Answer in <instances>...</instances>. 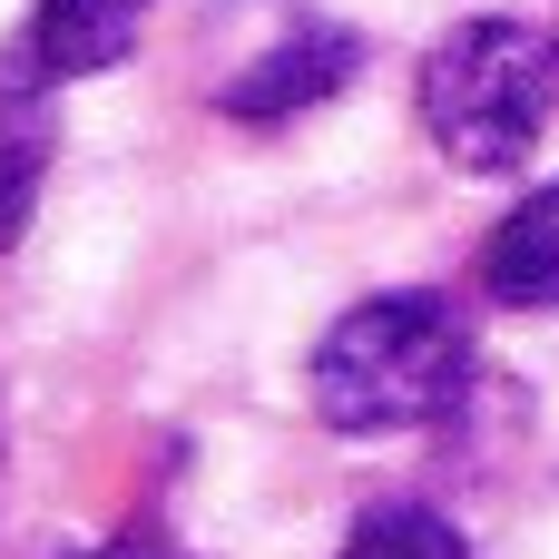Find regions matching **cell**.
<instances>
[{
    "instance_id": "277c9868",
    "label": "cell",
    "mask_w": 559,
    "mask_h": 559,
    "mask_svg": "<svg viewBox=\"0 0 559 559\" xmlns=\"http://www.w3.org/2000/svg\"><path fill=\"white\" fill-rule=\"evenodd\" d=\"M49 88H59V79H49L29 49L0 59V255L29 236L39 177H49V157H59V108H49Z\"/></svg>"
},
{
    "instance_id": "7a4b0ae2",
    "label": "cell",
    "mask_w": 559,
    "mask_h": 559,
    "mask_svg": "<svg viewBox=\"0 0 559 559\" xmlns=\"http://www.w3.org/2000/svg\"><path fill=\"white\" fill-rule=\"evenodd\" d=\"M462 383H472V324L432 285L373 295L334 314V334L314 344V413L334 432H423L462 403Z\"/></svg>"
},
{
    "instance_id": "52a82bcc",
    "label": "cell",
    "mask_w": 559,
    "mask_h": 559,
    "mask_svg": "<svg viewBox=\"0 0 559 559\" xmlns=\"http://www.w3.org/2000/svg\"><path fill=\"white\" fill-rule=\"evenodd\" d=\"M334 559H472V540H462L442 511H423V501H383V511H364V521L344 531Z\"/></svg>"
},
{
    "instance_id": "3957f363",
    "label": "cell",
    "mask_w": 559,
    "mask_h": 559,
    "mask_svg": "<svg viewBox=\"0 0 559 559\" xmlns=\"http://www.w3.org/2000/svg\"><path fill=\"white\" fill-rule=\"evenodd\" d=\"M354 69H364V39H354V29H334V20H295L275 49H255V59L216 88V108H226V118H246V128H275V118L324 108Z\"/></svg>"
},
{
    "instance_id": "5b68a950",
    "label": "cell",
    "mask_w": 559,
    "mask_h": 559,
    "mask_svg": "<svg viewBox=\"0 0 559 559\" xmlns=\"http://www.w3.org/2000/svg\"><path fill=\"white\" fill-rule=\"evenodd\" d=\"M481 295L511 314H559V177L531 187L491 236H481Z\"/></svg>"
},
{
    "instance_id": "8992f818",
    "label": "cell",
    "mask_w": 559,
    "mask_h": 559,
    "mask_svg": "<svg viewBox=\"0 0 559 559\" xmlns=\"http://www.w3.org/2000/svg\"><path fill=\"white\" fill-rule=\"evenodd\" d=\"M147 29V0H29V29L20 49L49 69V79H98L138 49Z\"/></svg>"
},
{
    "instance_id": "6da1fadb",
    "label": "cell",
    "mask_w": 559,
    "mask_h": 559,
    "mask_svg": "<svg viewBox=\"0 0 559 559\" xmlns=\"http://www.w3.org/2000/svg\"><path fill=\"white\" fill-rule=\"evenodd\" d=\"M413 108H423V138L462 177H521L531 147L550 138V108H559V29H531L511 10L452 20L423 49Z\"/></svg>"
},
{
    "instance_id": "ba28073f",
    "label": "cell",
    "mask_w": 559,
    "mask_h": 559,
    "mask_svg": "<svg viewBox=\"0 0 559 559\" xmlns=\"http://www.w3.org/2000/svg\"><path fill=\"white\" fill-rule=\"evenodd\" d=\"M79 559H187V550L157 540V531H128V540H98V550H79Z\"/></svg>"
}]
</instances>
